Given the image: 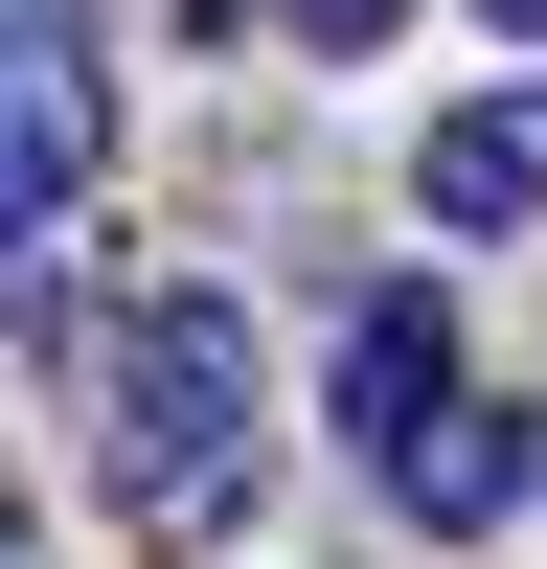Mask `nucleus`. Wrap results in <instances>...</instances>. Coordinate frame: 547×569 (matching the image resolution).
<instances>
[{"label":"nucleus","instance_id":"1","mask_svg":"<svg viewBox=\"0 0 547 569\" xmlns=\"http://www.w3.org/2000/svg\"><path fill=\"white\" fill-rule=\"evenodd\" d=\"M251 433H274V365H251V297H115L91 319V501L137 547H228L251 525Z\"/></svg>","mask_w":547,"mask_h":569},{"label":"nucleus","instance_id":"2","mask_svg":"<svg viewBox=\"0 0 547 569\" xmlns=\"http://www.w3.org/2000/svg\"><path fill=\"white\" fill-rule=\"evenodd\" d=\"M91 160H115L91 46H69V23H0V251H46V228L91 206Z\"/></svg>","mask_w":547,"mask_h":569},{"label":"nucleus","instance_id":"3","mask_svg":"<svg viewBox=\"0 0 547 569\" xmlns=\"http://www.w3.org/2000/svg\"><path fill=\"white\" fill-rule=\"evenodd\" d=\"M319 410H342V456H410V433L456 410V297H434V273L342 297V342H319Z\"/></svg>","mask_w":547,"mask_h":569},{"label":"nucleus","instance_id":"4","mask_svg":"<svg viewBox=\"0 0 547 569\" xmlns=\"http://www.w3.org/2000/svg\"><path fill=\"white\" fill-rule=\"evenodd\" d=\"M388 501H410V525H434V547H501V525H525V501H547V410H501V388H456L434 433L388 456Z\"/></svg>","mask_w":547,"mask_h":569},{"label":"nucleus","instance_id":"5","mask_svg":"<svg viewBox=\"0 0 547 569\" xmlns=\"http://www.w3.org/2000/svg\"><path fill=\"white\" fill-rule=\"evenodd\" d=\"M410 206H434L456 251L547 228V91H479V114H434V137H410Z\"/></svg>","mask_w":547,"mask_h":569},{"label":"nucleus","instance_id":"6","mask_svg":"<svg viewBox=\"0 0 547 569\" xmlns=\"http://www.w3.org/2000/svg\"><path fill=\"white\" fill-rule=\"evenodd\" d=\"M274 23H297V46H342V69H365V46L410 23V0H274Z\"/></svg>","mask_w":547,"mask_h":569},{"label":"nucleus","instance_id":"7","mask_svg":"<svg viewBox=\"0 0 547 569\" xmlns=\"http://www.w3.org/2000/svg\"><path fill=\"white\" fill-rule=\"evenodd\" d=\"M479 23H501V46H547V0H479Z\"/></svg>","mask_w":547,"mask_h":569},{"label":"nucleus","instance_id":"8","mask_svg":"<svg viewBox=\"0 0 547 569\" xmlns=\"http://www.w3.org/2000/svg\"><path fill=\"white\" fill-rule=\"evenodd\" d=\"M0 569H23V479H0Z\"/></svg>","mask_w":547,"mask_h":569}]
</instances>
